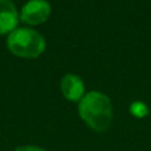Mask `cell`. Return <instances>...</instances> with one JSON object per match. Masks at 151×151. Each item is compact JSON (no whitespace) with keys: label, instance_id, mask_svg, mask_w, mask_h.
<instances>
[{"label":"cell","instance_id":"7a4b0ae2","mask_svg":"<svg viewBox=\"0 0 151 151\" xmlns=\"http://www.w3.org/2000/svg\"><path fill=\"white\" fill-rule=\"evenodd\" d=\"M7 47L12 55L21 58H36L45 50L47 42L40 32L32 28H16L8 35Z\"/></svg>","mask_w":151,"mask_h":151},{"label":"cell","instance_id":"8992f818","mask_svg":"<svg viewBox=\"0 0 151 151\" xmlns=\"http://www.w3.org/2000/svg\"><path fill=\"white\" fill-rule=\"evenodd\" d=\"M130 113L134 115L135 118H143L147 115L149 113V109L147 106L141 101H137V102H133L130 106Z\"/></svg>","mask_w":151,"mask_h":151},{"label":"cell","instance_id":"6da1fadb","mask_svg":"<svg viewBox=\"0 0 151 151\" xmlns=\"http://www.w3.org/2000/svg\"><path fill=\"white\" fill-rule=\"evenodd\" d=\"M78 114L91 130L104 133L113 121L111 101L101 91H89L78 104Z\"/></svg>","mask_w":151,"mask_h":151},{"label":"cell","instance_id":"3957f363","mask_svg":"<svg viewBox=\"0 0 151 151\" xmlns=\"http://www.w3.org/2000/svg\"><path fill=\"white\" fill-rule=\"evenodd\" d=\"M52 8L47 0H29L20 12V20L28 25H39L49 19Z\"/></svg>","mask_w":151,"mask_h":151},{"label":"cell","instance_id":"52a82bcc","mask_svg":"<svg viewBox=\"0 0 151 151\" xmlns=\"http://www.w3.org/2000/svg\"><path fill=\"white\" fill-rule=\"evenodd\" d=\"M13 151H45V150L39 146H20Z\"/></svg>","mask_w":151,"mask_h":151},{"label":"cell","instance_id":"5b68a950","mask_svg":"<svg viewBox=\"0 0 151 151\" xmlns=\"http://www.w3.org/2000/svg\"><path fill=\"white\" fill-rule=\"evenodd\" d=\"M61 93L68 101L80 102L85 96L83 81L76 74H66L61 80Z\"/></svg>","mask_w":151,"mask_h":151},{"label":"cell","instance_id":"277c9868","mask_svg":"<svg viewBox=\"0 0 151 151\" xmlns=\"http://www.w3.org/2000/svg\"><path fill=\"white\" fill-rule=\"evenodd\" d=\"M20 15L12 0H0V35H9L17 27Z\"/></svg>","mask_w":151,"mask_h":151}]
</instances>
